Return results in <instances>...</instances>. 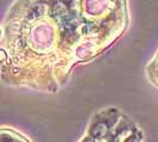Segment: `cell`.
Instances as JSON below:
<instances>
[{"label": "cell", "instance_id": "3", "mask_svg": "<svg viewBox=\"0 0 158 142\" xmlns=\"http://www.w3.org/2000/svg\"><path fill=\"white\" fill-rule=\"evenodd\" d=\"M108 124H107V122H102V121H100V122H96L93 128L90 129V135L95 137V139H101L105 135L108 133Z\"/></svg>", "mask_w": 158, "mask_h": 142}, {"label": "cell", "instance_id": "2", "mask_svg": "<svg viewBox=\"0 0 158 142\" xmlns=\"http://www.w3.org/2000/svg\"><path fill=\"white\" fill-rule=\"evenodd\" d=\"M146 73L150 76L151 79L155 82H158V49L156 50L155 55L152 56L149 64L146 65Z\"/></svg>", "mask_w": 158, "mask_h": 142}, {"label": "cell", "instance_id": "1", "mask_svg": "<svg viewBox=\"0 0 158 142\" xmlns=\"http://www.w3.org/2000/svg\"><path fill=\"white\" fill-rule=\"evenodd\" d=\"M128 25V0H15L1 24L2 76L65 77L113 46Z\"/></svg>", "mask_w": 158, "mask_h": 142}]
</instances>
